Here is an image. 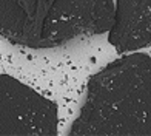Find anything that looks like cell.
<instances>
[{
  "label": "cell",
  "mask_w": 151,
  "mask_h": 136,
  "mask_svg": "<svg viewBox=\"0 0 151 136\" xmlns=\"http://www.w3.org/2000/svg\"><path fill=\"white\" fill-rule=\"evenodd\" d=\"M73 136H151V57L131 54L90 79Z\"/></svg>",
  "instance_id": "obj_1"
},
{
  "label": "cell",
  "mask_w": 151,
  "mask_h": 136,
  "mask_svg": "<svg viewBox=\"0 0 151 136\" xmlns=\"http://www.w3.org/2000/svg\"><path fill=\"white\" fill-rule=\"evenodd\" d=\"M113 0H0V33L28 46H54L108 33Z\"/></svg>",
  "instance_id": "obj_2"
},
{
  "label": "cell",
  "mask_w": 151,
  "mask_h": 136,
  "mask_svg": "<svg viewBox=\"0 0 151 136\" xmlns=\"http://www.w3.org/2000/svg\"><path fill=\"white\" fill-rule=\"evenodd\" d=\"M57 107L8 76H0V135H56Z\"/></svg>",
  "instance_id": "obj_3"
},
{
  "label": "cell",
  "mask_w": 151,
  "mask_h": 136,
  "mask_svg": "<svg viewBox=\"0 0 151 136\" xmlns=\"http://www.w3.org/2000/svg\"><path fill=\"white\" fill-rule=\"evenodd\" d=\"M109 43L127 53L151 45V0H116Z\"/></svg>",
  "instance_id": "obj_4"
}]
</instances>
